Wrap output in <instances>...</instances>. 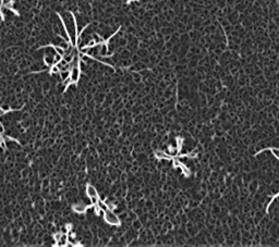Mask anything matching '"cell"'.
Masks as SVG:
<instances>
[{
    "label": "cell",
    "mask_w": 279,
    "mask_h": 247,
    "mask_svg": "<svg viewBox=\"0 0 279 247\" xmlns=\"http://www.w3.org/2000/svg\"><path fill=\"white\" fill-rule=\"evenodd\" d=\"M6 112H7V111H6L5 109L2 108V107H0V117H2V116H5Z\"/></svg>",
    "instance_id": "7"
},
{
    "label": "cell",
    "mask_w": 279,
    "mask_h": 247,
    "mask_svg": "<svg viewBox=\"0 0 279 247\" xmlns=\"http://www.w3.org/2000/svg\"><path fill=\"white\" fill-rule=\"evenodd\" d=\"M80 75H81V69L80 67H73L70 70V80L72 84H77L79 80H80Z\"/></svg>",
    "instance_id": "2"
},
{
    "label": "cell",
    "mask_w": 279,
    "mask_h": 247,
    "mask_svg": "<svg viewBox=\"0 0 279 247\" xmlns=\"http://www.w3.org/2000/svg\"><path fill=\"white\" fill-rule=\"evenodd\" d=\"M104 220L106 221V223L110 225H120L121 224V219L119 218L118 215H116L113 210H106L104 213Z\"/></svg>",
    "instance_id": "1"
},
{
    "label": "cell",
    "mask_w": 279,
    "mask_h": 247,
    "mask_svg": "<svg viewBox=\"0 0 279 247\" xmlns=\"http://www.w3.org/2000/svg\"><path fill=\"white\" fill-rule=\"evenodd\" d=\"M88 207L90 206H87V205L83 204V202H77L75 205H73L72 209L77 215H83V213H85L86 211L88 210Z\"/></svg>",
    "instance_id": "3"
},
{
    "label": "cell",
    "mask_w": 279,
    "mask_h": 247,
    "mask_svg": "<svg viewBox=\"0 0 279 247\" xmlns=\"http://www.w3.org/2000/svg\"><path fill=\"white\" fill-rule=\"evenodd\" d=\"M85 194L88 198L99 197V194H98V192H97V189H95L92 184H87L85 186Z\"/></svg>",
    "instance_id": "4"
},
{
    "label": "cell",
    "mask_w": 279,
    "mask_h": 247,
    "mask_svg": "<svg viewBox=\"0 0 279 247\" xmlns=\"http://www.w3.org/2000/svg\"><path fill=\"white\" fill-rule=\"evenodd\" d=\"M154 155H155V157L157 158V159H160V160H171V159H172V158H171L166 151H164V150H156V151L154 153Z\"/></svg>",
    "instance_id": "5"
},
{
    "label": "cell",
    "mask_w": 279,
    "mask_h": 247,
    "mask_svg": "<svg viewBox=\"0 0 279 247\" xmlns=\"http://www.w3.org/2000/svg\"><path fill=\"white\" fill-rule=\"evenodd\" d=\"M3 132H5V127L2 125V123L0 122V134H3Z\"/></svg>",
    "instance_id": "8"
},
{
    "label": "cell",
    "mask_w": 279,
    "mask_h": 247,
    "mask_svg": "<svg viewBox=\"0 0 279 247\" xmlns=\"http://www.w3.org/2000/svg\"><path fill=\"white\" fill-rule=\"evenodd\" d=\"M270 153H273V156H274L276 159H278L279 160V148H276V147H271V148L268 149Z\"/></svg>",
    "instance_id": "6"
}]
</instances>
